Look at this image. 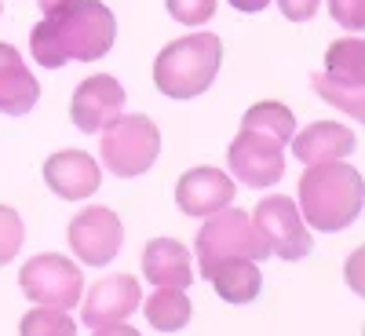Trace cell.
Here are the masks:
<instances>
[{
  "label": "cell",
  "mask_w": 365,
  "mask_h": 336,
  "mask_svg": "<svg viewBox=\"0 0 365 336\" xmlns=\"http://www.w3.org/2000/svg\"><path fill=\"white\" fill-rule=\"evenodd\" d=\"M113 37H117L113 11L99 4V0H81L66 15L37 22L34 37H29V51H34V58L44 70H58L70 58L96 63L113 48Z\"/></svg>",
  "instance_id": "1"
},
{
  "label": "cell",
  "mask_w": 365,
  "mask_h": 336,
  "mask_svg": "<svg viewBox=\"0 0 365 336\" xmlns=\"http://www.w3.org/2000/svg\"><path fill=\"white\" fill-rule=\"evenodd\" d=\"M365 205V183L361 172L347 161H322L307 165L299 179V216L322 234L344 230L361 216Z\"/></svg>",
  "instance_id": "2"
},
{
  "label": "cell",
  "mask_w": 365,
  "mask_h": 336,
  "mask_svg": "<svg viewBox=\"0 0 365 336\" xmlns=\"http://www.w3.org/2000/svg\"><path fill=\"white\" fill-rule=\"evenodd\" d=\"M223 63V41L216 34H190L172 41L154 63V84L168 99H197L212 88Z\"/></svg>",
  "instance_id": "3"
},
{
  "label": "cell",
  "mask_w": 365,
  "mask_h": 336,
  "mask_svg": "<svg viewBox=\"0 0 365 336\" xmlns=\"http://www.w3.org/2000/svg\"><path fill=\"white\" fill-rule=\"evenodd\" d=\"M99 154L117 179H135L158 161L161 132L146 113H117L103 128Z\"/></svg>",
  "instance_id": "4"
},
{
  "label": "cell",
  "mask_w": 365,
  "mask_h": 336,
  "mask_svg": "<svg viewBox=\"0 0 365 336\" xmlns=\"http://www.w3.org/2000/svg\"><path fill=\"white\" fill-rule=\"evenodd\" d=\"M194 249H197L201 274L208 267L223 263V260H252V263H259V260L270 256V249H267L263 234L256 230L252 216L241 212V208H230V205L205 220V227L197 230Z\"/></svg>",
  "instance_id": "5"
},
{
  "label": "cell",
  "mask_w": 365,
  "mask_h": 336,
  "mask_svg": "<svg viewBox=\"0 0 365 336\" xmlns=\"http://www.w3.org/2000/svg\"><path fill=\"white\" fill-rule=\"evenodd\" d=\"M19 285L29 296V303H37V307H58V311L77 307L84 296L81 267L58 253H41L29 263H22Z\"/></svg>",
  "instance_id": "6"
},
{
  "label": "cell",
  "mask_w": 365,
  "mask_h": 336,
  "mask_svg": "<svg viewBox=\"0 0 365 336\" xmlns=\"http://www.w3.org/2000/svg\"><path fill=\"white\" fill-rule=\"evenodd\" d=\"M252 223H256V230L263 234L270 256H282V260L292 263V260L311 256V249H314V238H311L307 223H303L299 208H296L292 198H285V194L263 198V201L256 205V212H252Z\"/></svg>",
  "instance_id": "7"
},
{
  "label": "cell",
  "mask_w": 365,
  "mask_h": 336,
  "mask_svg": "<svg viewBox=\"0 0 365 336\" xmlns=\"http://www.w3.org/2000/svg\"><path fill=\"white\" fill-rule=\"evenodd\" d=\"M66 238H70V249L77 253L81 263L106 267L120 253V245H125V227H120L117 212H110L103 205H91L70 220Z\"/></svg>",
  "instance_id": "8"
},
{
  "label": "cell",
  "mask_w": 365,
  "mask_h": 336,
  "mask_svg": "<svg viewBox=\"0 0 365 336\" xmlns=\"http://www.w3.org/2000/svg\"><path fill=\"white\" fill-rule=\"evenodd\" d=\"M227 161H230V172L234 179H241L245 187H274L282 175H285V158H282V146L267 139V136H256V132H245L241 128L237 139L230 143L227 150Z\"/></svg>",
  "instance_id": "9"
},
{
  "label": "cell",
  "mask_w": 365,
  "mask_h": 336,
  "mask_svg": "<svg viewBox=\"0 0 365 336\" xmlns=\"http://www.w3.org/2000/svg\"><path fill=\"white\" fill-rule=\"evenodd\" d=\"M120 110H125V88L110 73H96L81 81L70 99V121L81 132H103Z\"/></svg>",
  "instance_id": "10"
},
{
  "label": "cell",
  "mask_w": 365,
  "mask_h": 336,
  "mask_svg": "<svg viewBox=\"0 0 365 336\" xmlns=\"http://www.w3.org/2000/svg\"><path fill=\"white\" fill-rule=\"evenodd\" d=\"M143 303V289L135 278L128 274H110V278H99L88 289V300L81 307L84 325L99 329V325H113V322H128Z\"/></svg>",
  "instance_id": "11"
},
{
  "label": "cell",
  "mask_w": 365,
  "mask_h": 336,
  "mask_svg": "<svg viewBox=\"0 0 365 336\" xmlns=\"http://www.w3.org/2000/svg\"><path fill=\"white\" fill-rule=\"evenodd\" d=\"M175 205L194 220H208L223 212L227 205H234V179L220 168H190L175 183Z\"/></svg>",
  "instance_id": "12"
},
{
  "label": "cell",
  "mask_w": 365,
  "mask_h": 336,
  "mask_svg": "<svg viewBox=\"0 0 365 336\" xmlns=\"http://www.w3.org/2000/svg\"><path fill=\"white\" fill-rule=\"evenodd\" d=\"M44 183L63 201H84L103 187V172L84 150H58L44 161Z\"/></svg>",
  "instance_id": "13"
},
{
  "label": "cell",
  "mask_w": 365,
  "mask_h": 336,
  "mask_svg": "<svg viewBox=\"0 0 365 336\" xmlns=\"http://www.w3.org/2000/svg\"><path fill=\"white\" fill-rule=\"evenodd\" d=\"M37 99H41L37 77L26 70L19 48L0 41V113L22 117L37 106Z\"/></svg>",
  "instance_id": "14"
},
{
  "label": "cell",
  "mask_w": 365,
  "mask_h": 336,
  "mask_svg": "<svg viewBox=\"0 0 365 336\" xmlns=\"http://www.w3.org/2000/svg\"><path fill=\"white\" fill-rule=\"evenodd\" d=\"M292 154L303 165H322V161H344L354 150L351 128H344L340 121H314L311 128L296 132L292 139Z\"/></svg>",
  "instance_id": "15"
},
{
  "label": "cell",
  "mask_w": 365,
  "mask_h": 336,
  "mask_svg": "<svg viewBox=\"0 0 365 336\" xmlns=\"http://www.w3.org/2000/svg\"><path fill=\"white\" fill-rule=\"evenodd\" d=\"M143 274L154 285H168V289H190L194 282V267H190V253L179 245L175 238H154L143 249Z\"/></svg>",
  "instance_id": "16"
},
{
  "label": "cell",
  "mask_w": 365,
  "mask_h": 336,
  "mask_svg": "<svg viewBox=\"0 0 365 336\" xmlns=\"http://www.w3.org/2000/svg\"><path fill=\"white\" fill-rule=\"evenodd\" d=\"M205 278L227 303H252L259 296V285H263L259 267L252 260H223L216 267H208Z\"/></svg>",
  "instance_id": "17"
},
{
  "label": "cell",
  "mask_w": 365,
  "mask_h": 336,
  "mask_svg": "<svg viewBox=\"0 0 365 336\" xmlns=\"http://www.w3.org/2000/svg\"><path fill=\"white\" fill-rule=\"evenodd\" d=\"M325 77L344 84V88L361 91V84H365V44L358 37H344L336 44H329V51H325Z\"/></svg>",
  "instance_id": "18"
},
{
  "label": "cell",
  "mask_w": 365,
  "mask_h": 336,
  "mask_svg": "<svg viewBox=\"0 0 365 336\" xmlns=\"http://www.w3.org/2000/svg\"><path fill=\"white\" fill-rule=\"evenodd\" d=\"M241 128L245 132H256V136H267L274 139L278 146H289L292 132H296V117L285 103H274V99H263L256 106L245 110V117H241Z\"/></svg>",
  "instance_id": "19"
},
{
  "label": "cell",
  "mask_w": 365,
  "mask_h": 336,
  "mask_svg": "<svg viewBox=\"0 0 365 336\" xmlns=\"http://www.w3.org/2000/svg\"><path fill=\"white\" fill-rule=\"evenodd\" d=\"M139 311L146 315V322L161 329V332H175L190 322L194 307L187 300V289H168V285H158V292L146 300V307L139 303Z\"/></svg>",
  "instance_id": "20"
},
{
  "label": "cell",
  "mask_w": 365,
  "mask_h": 336,
  "mask_svg": "<svg viewBox=\"0 0 365 336\" xmlns=\"http://www.w3.org/2000/svg\"><path fill=\"white\" fill-rule=\"evenodd\" d=\"M19 336H77V322L58 307H34L19 322Z\"/></svg>",
  "instance_id": "21"
},
{
  "label": "cell",
  "mask_w": 365,
  "mask_h": 336,
  "mask_svg": "<svg viewBox=\"0 0 365 336\" xmlns=\"http://www.w3.org/2000/svg\"><path fill=\"white\" fill-rule=\"evenodd\" d=\"M311 84H314V91L322 96V103H332L336 110L351 113L354 121H361V117H365V99H361V91L344 88V84H336V81H329L325 73H314V77H311Z\"/></svg>",
  "instance_id": "22"
},
{
  "label": "cell",
  "mask_w": 365,
  "mask_h": 336,
  "mask_svg": "<svg viewBox=\"0 0 365 336\" xmlns=\"http://www.w3.org/2000/svg\"><path fill=\"white\" fill-rule=\"evenodd\" d=\"M22 241H26V227L19 220V212L8 208V205H0V267L19 256Z\"/></svg>",
  "instance_id": "23"
},
{
  "label": "cell",
  "mask_w": 365,
  "mask_h": 336,
  "mask_svg": "<svg viewBox=\"0 0 365 336\" xmlns=\"http://www.w3.org/2000/svg\"><path fill=\"white\" fill-rule=\"evenodd\" d=\"M168 15L182 26H205L216 15V0H168Z\"/></svg>",
  "instance_id": "24"
},
{
  "label": "cell",
  "mask_w": 365,
  "mask_h": 336,
  "mask_svg": "<svg viewBox=\"0 0 365 336\" xmlns=\"http://www.w3.org/2000/svg\"><path fill=\"white\" fill-rule=\"evenodd\" d=\"M329 11L351 34H361L365 29V0H329Z\"/></svg>",
  "instance_id": "25"
},
{
  "label": "cell",
  "mask_w": 365,
  "mask_h": 336,
  "mask_svg": "<svg viewBox=\"0 0 365 336\" xmlns=\"http://www.w3.org/2000/svg\"><path fill=\"white\" fill-rule=\"evenodd\" d=\"M278 4H282V15L289 22H307L318 11V0H278Z\"/></svg>",
  "instance_id": "26"
},
{
  "label": "cell",
  "mask_w": 365,
  "mask_h": 336,
  "mask_svg": "<svg viewBox=\"0 0 365 336\" xmlns=\"http://www.w3.org/2000/svg\"><path fill=\"white\" fill-rule=\"evenodd\" d=\"M37 4H41V11H44L48 19H55V15H66L70 8H77L81 0H37Z\"/></svg>",
  "instance_id": "27"
},
{
  "label": "cell",
  "mask_w": 365,
  "mask_h": 336,
  "mask_svg": "<svg viewBox=\"0 0 365 336\" xmlns=\"http://www.w3.org/2000/svg\"><path fill=\"white\" fill-rule=\"evenodd\" d=\"M347 285L354 292H361V253H354V260H347Z\"/></svg>",
  "instance_id": "28"
},
{
  "label": "cell",
  "mask_w": 365,
  "mask_h": 336,
  "mask_svg": "<svg viewBox=\"0 0 365 336\" xmlns=\"http://www.w3.org/2000/svg\"><path fill=\"white\" fill-rule=\"evenodd\" d=\"M96 336H139V332H135L128 322H113V325H99Z\"/></svg>",
  "instance_id": "29"
},
{
  "label": "cell",
  "mask_w": 365,
  "mask_h": 336,
  "mask_svg": "<svg viewBox=\"0 0 365 336\" xmlns=\"http://www.w3.org/2000/svg\"><path fill=\"white\" fill-rule=\"evenodd\" d=\"M234 4V11H245V15H256V11H263L270 0H230Z\"/></svg>",
  "instance_id": "30"
}]
</instances>
